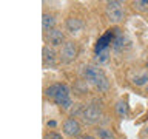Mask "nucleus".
Masks as SVG:
<instances>
[{
    "instance_id": "1",
    "label": "nucleus",
    "mask_w": 148,
    "mask_h": 139,
    "mask_svg": "<svg viewBox=\"0 0 148 139\" xmlns=\"http://www.w3.org/2000/svg\"><path fill=\"white\" fill-rule=\"evenodd\" d=\"M43 94L46 99H51L56 105L63 110H71V107L74 105L71 99V90L65 83H53L46 87Z\"/></svg>"
},
{
    "instance_id": "2",
    "label": "nucleus",
    "mask_w": 148,
    "mask_h": 139,
    "mask_svg": "<svg viewBox=\"0 0 148 139\" xmlns=\"http://www.w3.org/2000/svg\"><path fill=\"white\" fill-rule=\"evenodd\" d=\"M82 76L83 79L91 83V85H94L99 91L105 93L110 90V81L108 77H106V74L103 73V70H100L99 67H94V65H85V67L82 68Z\"/></svg>"
},
{
    "instance_id": "3",
    "label": "nucleus",
    "mask_w": 148,
    "mask_h": 139,
    "mask_svg": "<svg viewBox=\"0 0 148 139\" xmlns=\"http://www.w3.org/2000/svg\"><path fill=\"white\" fill-rule=\"evenodd\" d=\"M105 16L110 20V23H120L125 19V8L123 3L119 0H111L105 3Z\"/></svg>"
},
{
    "instance_id": "4",
    "label": "nucleus",
    "mask_w": 148,
    "mask_h": 139,
    "mask_svg": "<svg viewBox=\"0 0 148 139\" xmlns=\"http://www.w3.org/2000/svg\"><path fill=\"white\" fill-rule=\"evenodd\" d=\"M77 54H79L77 43H76V42H73V40H68V42H65L63 46L60 48L59 59H60V62H62V63L69 65V63H73L74 60H76Z\"/></svg>"
},
{
    "instance_id": "5",
    "label": "nucleus",
    "mask_w": 148,
    "mask_h": 139,
    "mask_svg": "<svg viewBox=\"0 0 148 139\" xmlns=\"http://www.w3.org/2000/svg\"><path fill=\"white\" fill-rule=\"evenodd\" d=\"M62 131L65 136H69V138H79L82 133V127H80V122L76 119V118H66L62 122Z\"/></svg>"
},
{
    "instance_id": "6",
    "label": "nucleus",
    "mask_w": 148,
    "mask_h": 139,
    "mask_svg": "<svg viewBox=\"0 0 148 139\" xmlns=\"http://www.w3.org/2000/svg\"><path fill=\"white\" fill-rule=\"evenodd\" d=\"M100 116H102L100 107H97V105H94V104H90V105H85V108H83L80 118L85 120L86 124H91V125H92V124H97V122H99Z\"/></svg>"
},
{
    "instance_id": "7",
    "label": "nucleus",
    "mask_w": 148,
    "mask_h": 139,
    "mask_svg": "<svg viewBox=\"0 0 148 139\" xmlns=\"http://www.w3.org/2000/svg\"><path fill=\"white\" fill-rule=\"evenodd\" d=\"M46 42L51 45V46H60L62 48L63 43H65V34L60 28H54L51 30L49 32H46Z\"/></svg>"
},
{
    "instance_id": "8",
    "label": "nucleus",
    "mask_w": 148,
    "mask_h": 139,
    "mask_svg": "<svg viewBox=\"0 0 148 139\" xmlns=\"http://www.w3.org/2000/svg\"><path fill=\"white\" fill-rule=\"evenodd\" d=\"M42 60H43V67L45 68H54L57 65V56L53 48H49L48 45L43 46L42 50Z\"/></svg>"
},
{
    "instance_id": "9",
    "label": "nucleus",
    "mask_w": 148,
    "mask_h": 139,
    "mask_svg": "<svg viewBox=\"0 0 148 139\" xmlns=\"http://www.w3.org/2000/svg\"><path fill=\"white\" fill-rule=\"evenodd\" d=\"M65 30L69 34H79L83 30V20L79 17H68L65 20Z\"/></svg>"
},
{
    "instance_id": "10",
    "label": "nucleus",
    "mask_w": 148,
    "mask_h": 139,
    "mask_svg": "<svg viewBox=\"0 0 148 139\" xmlns=\"http://www.w3.org/2000/svg\"><path fill=\"white\" fill-rule=\"evenodd\" d=\"M42 28H43L45 34L56 28V17L53 16V14L43 12V16H42Z\"/></svg>"
},
{
    "instance_id": "11",
    "label": "nucleus",
    "mask_w": 148,
    "mask_h": 139,
    "mask_svg": "<svg viewBox=\"0 0 148 139\" xmlns=\"http://www.w3.org/2000/svg\"><path fill=\"white\" fill-rule=\"evenodd\" d=\"M114 110H116V114L119 116V118H127L128 113H130V110H128V104H127V100H123V99H120L116 102V105H114Z\"/></svg>"
},
{
    "instance_id": "12",
    "label": "nucleus",
    "mask_w": 148,
    "mask_h": 139,
    "mask_svg": "<svg viewBox=\"0 0 148 139\" xmlns=\"http://www.w3.org/2000/svg\"><path fill=\"white\" fill-rule=\"evenodd\" d=\"M133 85L136 87H147L148 85V71H143V73H137L136 76L133 77Z\"/></svg>"
},
{
    "instance_id": "13",
    "label": "nucleus",
    "mask_w": 148,
    "mask_h": 139,
    "mask_svg": "<svg viewBox=\"0 0 148 139\" xmlns=\"http://www.w3.org/2000/svg\"><path fill=\"white\" fill-rule=\"evenodd\" d=\"M96 134L99 139H117L116 134L111 131L110 128H105V127H97L96 128Z\"/></svg>"
},
{
    "instance_id": "14",
    "label": "nucleus",
    "mask_w": 148,
    "mask_h": 139,
    "mask_svg": "<svg viewBox=\"0 0 148 139\" xmlns=\"http://www.w3.org/2000/svg\"><path fill=\"white\" fill-rule=\"evenodd\" d=\"M133 8L137 9V11H147L148 12V0H137V2H133Z\"/></svg>"
},
{
    "instance_id": "15",
    "label": "nucleus",
    "mask_w": 148,
    "mask_h": 139,
    "mask_svg": "<svg viewBox=\"0 0 148 139\" xmlns=\"http://www.w3.org/2000/svg\"><path fill=\"white\" fill-rule=\"evenodd\" d=\"M106 60H108V51H102V53H99V54H97V57H96V62L99 65L106 62Z\"/></svg>"
},
{
    "instance_id": "16",
    "label": "nucleus",
    "mask_w": 148,
    "mask_h": 139,
    "mask_svg": "<svg viewBox=\"0 0 148 139\" xmlns=\"http://www.w3.org/2000/svg\"><path fill=\"white\" fill-rule=\"evenodd\" d=\"M45 139H63V136L57 131H48L45 133Z\"/></svg>"
},
{
    "instance_id": "17",
    "label": "nucleus",
    "mask_w": 148,
    "mask_h": 139,
    "mask_svg": "<svg viewBox=\"0 0 148 139\" xmlns=\"http://www.w3.org/2000/svg\"><path fill=\"white\" fill-rule=\"evenodd\" d=\"M48 127H51V128H54V127H57V122H56V120H48Z\"/></svg>"
},
{
    "instance_id": "18",
    "label": "nucleus",
    "mask_w": 148,
    "mask_h": 139,
    "mask_svg": "<svg viewBox=\"0 0 148 139\" xmlns=\"http://www.w3.org/2000/svg\"><path fill=\"white\" fill-rule=\"evenodd\" d=\"M77 139H96L94 136H90V134H83V136H79Z\"/></svg>"
},
{
    "instance_id": "19",
    "label": "nucleus",
    "mask_w": 148,
    "mask_h": 139,
    "mask_svg": "<svg viewBox=\"0 0 148 139\" xmlns=\"http://www.w3.org/2000/svg\"><path fill=\"white\" fill-rule=\"evenodd\" d=\"M143 93H145V94H147V96H148V85H147V87H145V88H143Z\"/></svg>"
},
{
    "instance_id": "20",
    "label": "nucleus",
    "mask_w": 148,
    "mask_h": 139,
    "mask_svg": "<svg viewBox=\"0 0 148 139\" xmlns=\"http://www.w3.org/2000/svg\"><path fill=\"white\" fill-rule=\"evenodd\" d=\"M145 67H147V71H148V60H147V63H145Z\"/></svg>"
},
{
    "instance_id": "21",
    "label": "nucleus",
    "mask_w": 148,
    "mask_h": 139,
    "mask_svg": "<svg viewBox=\"0 0 148 139\" xmlns=\"http://www.w3.org/2000/svg\"><path fill=\"white\" fill-rule=\"evenodd\" d=\"M147 139H148V128H147Z\"/></svg>"
}]
</instances>
